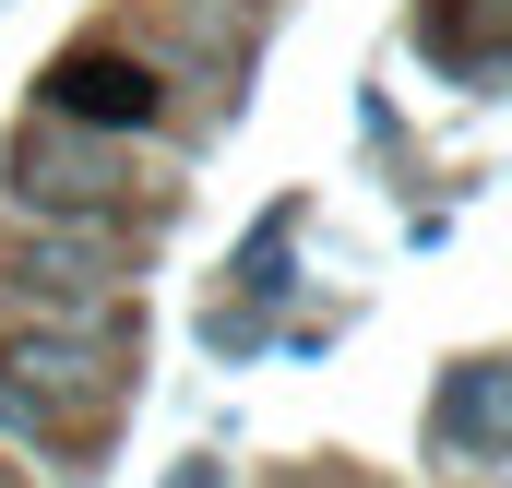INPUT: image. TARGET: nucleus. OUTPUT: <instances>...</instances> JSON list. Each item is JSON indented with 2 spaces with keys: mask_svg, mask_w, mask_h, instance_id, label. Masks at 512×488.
Instances as JSON below:
<instances>
[{
  "mask_svg": "<svg viewBox=\"0 0 512 488\" xmlns=\"http://www.w3.org/2000/svg\"><path fill=\"white\" fill-rule=\"evenodd\" d=\"M48 108H60V120H155V72H143V60H108V48H72V60H60V72H48Z\"/></svg>",
  "mask_w": 512,
  "mask_h": 488,
  "instance_id": "obj_1",
  "label": "nucleus"
},
{
  "mask_svg": "<svg viewBox=\"0 0 512 488\" xmlns=\"http://www.w3.org/2000/svg\"><path fill=\"white\" fill-rule=\"evenodd\" d=\"M120 274V250L96 239V227H36V239L12 250V286H48V298H96Z\"/></svg>",
  "mask_w": 512,
  "mask_h": 488,
  "instance_id": "obj_2",
  "label": "nucleus"
},
{
  "mask_svg": "<svg viewBox=\"0 0 512 488\" xmlns=\"http://www.w3.org/2000/svg\"><path fill=\"white\" fill-rule=\"evenodd\" d=\"M453 441H512V369H465L453 381Z\"/></svg>",
  "mask_w": 512,
  "mask_h": 488,
  "instance_id": "obj_3",
  "label": "nucleus"
},
{
  "mask_svg": "<svg viewBox=\"0 0 512 488\" xmlns=\"http://www.w3.org/2000/svg\"><path fill=\"white\" fill-rule=\"evenodd\" d=\"M12 369H24V393H96V346H48V334H24Z\"/></svg>",
  "mask_w": 512,
  "mask_h": 488,
  "instance_id": "obj_4",
  "label": "nucleus"
},
{
  "mask_svg": "<svg viewBox=\"0 0 512 488\" xmlns=\"http://www.w3.org/2000/svg\"><path fill=\"white\" fill-rule=\"evenodd\" d=\"M0 429H12V441H48V405H36L24 381H0Z\"/></svg>",
  "mask_w": 512,
  "mask_h": 488,
  "instance_id": "obj_5",
  "label": "nucleus"
},
{
  "mask_svg": "<svg viewBox=\"0 0 512 488\" xmlns=\"http://www.w3.org/2000/svg\"><path fill=\"white\" fill-rule=\"evenodd\" d=\"M167 488H215V465H179V477H167Z\"/></svg>",
  "mask_w": 512,
  "mask_h": 488,
  "instance_id": "obj_6",
  "label": "nucleus"
}]
</instances>
